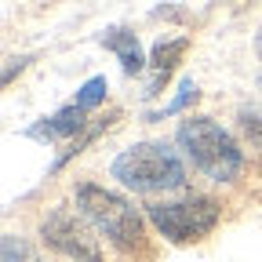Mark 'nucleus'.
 <instances>
[{
	"label": "nucleus",
	"mask_w": 262,
	"mask_h": 262,
	"mask_svg": "<svg viewBox=\"0 0 262 262\" xmlns=\"http://www.w3.org/2000/svg\"><path fill=\"white\" fill-rule=\"evenodd\" d=\"M73 204L77 211L88 219V226L95 229L98 237H106L120 255H146L149 244H146V215L127 201L124 193L117 189H106V186H98V182H77L73 186Z\"/></svg>",
	"instance_id": "obj_1"
},
{
	"label": "nucleus",
	"mask_w": 262,
	"mask_h": 262,
	"mask_svg": "<svg viewBox=\"0 0 262 262\" xmlns=\"http://www.w3.org/2000/svg\"><path fill=\"white\" fill-rule=\"evenodd\" d=\"M182 157L211 182H237L248 168L244 146L211 117H186L175 131Z\"/></svg>",
	"instance_id": "obj_2"
},
{
	"label": "nucleus",
	"mask_w": 262,
	"mask_h": 262,
	"mask_svg": "<svg viewBox=\"0 0 262 262\" xmlns=\"http://www.w3.org/2000/svg\"><path fill=\"white\" fill-rule=\"evenodd\" d=\"M110 175L131 193H179L189 182L179 149L168 142H135L120 149L110 164Z\"/></svg>",
	"instance_id": "obj_3"
},
{
	"label": "nucleus",
	"mask_w": 262,
	"mask_h": 262,
	"mask_svg": "<svg viewBox=\"0 0 262 262\" xmlns=\"http://www.w3.org/2000/svg\"><path fill=\"white\" fill-rule=\"evenodd\" d=\"M146 219L168 244L186 248V244H201L204 237L215 233V226L222 219V204L208 193H186V196H175V201L146 204Z\"/></svg>",
	"instance_id": "obj_4"
},
{
	"label": "nucleus",
	"mask_w": 262,
	"mask_h": 262,
	"mask_svg": "<svg viewBox=\"0 0 262 262\" xmlns=\"http://www.w3.org/2000/svg\"><path fill=\"white\" fill-rule=\"evenodd\" d=\"M40 241L66 262H106L102 244H98L95 229L88 226V219L66 204L48 208V215L40 219Z\"/></svg>",
	"instance_id": "obj_5"
},
{
	"label": "nucleus",
	"mask_w": 262,
	"mask_h": 262,
	"mask_svg": "<svg viewBox=\"0 0 262 262\" xmlns=\"http://www.w3.org/2000/svg\"><path fill=\"white\" fill-rule=\"evenodd\" d=\"M88 110L80 102H66L62 110H55L51 117L37 120L33 127H26V139H37V142H62V139H77L84 131Z\"/></svg>",
	"instance_id": "obj_6"
},
{
	"label": "nucleus",
	"mask_w": 262,
	"mask_h": 262,
	"mask_svg": "<svg viewBox=\"0 0 262 262\" xmlns=\"http://www.w3.org/2000/svg\"><path fill=\"white\" fill-rule=\"evenodd\" d=\"M189 51V37H171V40H160L157 48H153V55H149V84H146V95L153 98V95H160V88L168 84V77L179 70V62H182V55Z\"/></svg>",
	"instance_id": "obj_7"
},
{
	"label": "nucleus",
	"mask_w": 262,
	"mask_h": 262,
	"mask_svg": "<svg viewBox=\"0 0 262 262\" xmlns=\"http://www.w3.org/2000/svg\"><path fill=\"white\" fill-rule=\"evenodd\" d=\"M98 44H102L106 51H113V55L120 58V66H124V73H127V77L142 73L146 66H149V58L142 55V44H139V37H135L131 29H124V26H113V29H106L102 37H98Z\"/></svg>",
	"instance_id": "obj_8"
},
{
	"label": "nucleus",
	"mask_w": 262,
	"mask_h": 262,
	"mask_svg": "<svg viewBox=\"0 0 262 262\" xmlns=\"http://www.w3.org/2000/svg\"><path fill=\"white\" fill-rule=\"evenodd\" d=\"M117 117H120V110H113V113H110V117H102V120H95V127H88L80 139H73V146H70V149H66V153H62V157L51 164V171H62V168H66V164H70L73 157H80V153H84V146H91L98 135H102V131H110Z\"/></svg>",
	"instance_id": "obj_9"
},
{
	"label": "nucleus",
	"mask_w": 262,
	"mask_h": 262,
	"mask_svg": "<svg viewBox=\"0 0 262 262\" xmlns=\"http://www.w3.org/2000/svg\"><path fill=\"white\" fill-rule=\"evenodd\" d=\"M0 262H44V258H40V251L33 248L26 237L4 233V241H0Z\"/></svg>",
	"instance_id": "obj_10"
},
{
	"label": "nucleus",
	"mask_w": 262,
	"mask_h": 262,
	"mask_svg": "<svg viewBox=\"0 0 262 262\" xmlns=\"http://www.w3.org/2000/svg\"><path fill=\"white\" fill-rule=\"evenodd\" d=\"M237 127H241V135H244V146L262 153V110L258 106H244L237 113Z\"/></svg>",
	"instance_id": "obj_11"
},
{
	"label": "nucleus",
	"mask_w": 262,
	"mask_h": 262,
	"mask_svg": "<svg viewBox=\"0 0 262 262\" xmlns=\"http://www.w3.org/2000/svg\"><path fill=\"white\" fill-rule=\"evenodd\" d=\"M106 91H110V80H106V77H91V80H84V84L77 88V98H73V102H80V106L91 113V110H98V106L106 102Z\"/></svg>",
	"instance_id": "obj_12"
},
{
	"label": "nucleus",
	"mask_w": 262,
	"mask_h": 262,
	"mask_svg": "<svg viewBox=\"0 0 262 262\" xmlns=\"http://www.w3.org/2000/svg\"><path fill=\"white\" fill-rule=\"evenodd\" d=\"M189 102H196V84H193V80H182V84H179V95H175V98H171V102L164 106L160 113H149V120H164V117H175V113H182V110H186Z\"/></svg>",
	"instance_id": "obj_13"
},
{
	"label": "nucleus",
	"mask_w": 262,
	"mask_h": 262,
	"mask_svg": "<svg viewBox=\"0 0 262 262\" xmlns=\"http://www.w3.org/2000/svg\"><path fill=\"white\" fill-rule=\"evenodd\" d=\"M258 55H262V33H258Z\"/></svg>",
	"instance_id": "obj_14"
}]
</instances>
